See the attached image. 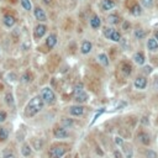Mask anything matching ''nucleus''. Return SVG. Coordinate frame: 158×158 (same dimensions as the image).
I'll use <instances>...</instances> for the list:
<instances>
[{"label":"nucleus","instance_id":"f8f14e48","mask_svg":"<svg viewBox=\"0 0 158 158\" xmlns=\"http://www.w3.org/2000/svg\"><path fill=\"white\" fill-rule=\"evenodd\" d=\"M90 26H91L93 29L100 27V19H99V16L94 15L93 17H91V20H90Z\"/></svg>","mask_w":158,"mask_h":158},{"label":"nucleus","instance_id":"f03ea898","mask_svg":"<svg viewBox=\"0 0 158 158\" xmlns=\"http://www.w3.org/2000/svg\"><path fill=\"white\" fill-rule=\"evenodd\" d=\"M41 98L43 100V103L46 104H52L55 103L56 100V96H55V93L52 91L49 88H43L42 91H41Z\"/></svg>","mask_w":158,"mask_h":158},{"label":"nucleus","instance_id":"412c9836","mask_svg":"<svg viewBox=\"0 0 158 158\" xmlns=\"http://www.w3.org/2000/svg\"><path fill=\"white\" fill-rule=\"evenodd\" d=\"M74 98H75V100H77L78 103H84V101L87 100L88 95H87V94L84 93V91H82V93H79V94L74 95Z\"/></svg>","mask_w":158,"mask_h":158},{"label":"nucleus","instance_id":"7c9ffc66","mask_svg":"<svg viewBox=\"0 0 158 158\" xmlns=\"http://www.w3.org/2000/svg\"><path fill=\"white\" fill-rule=\"evenodd\" d=\"M112 31H114V30H112V29H110V27H105V29H104V35H105V37L109 38Z\"/></svg>","mask_w":158,"mask_h":158},{"label":"nucleus","instance_id":"4be33fe9","mask_svg":"<svg viewBox=\"0 0 158 158\" xmlns=\"http://www.w3.org/2000/svg\"><path fill=\"white\" fill-rule=\"evenodd\" d=\"M138 138H140V141L143 143V144H148L150 142H151V140H150V136L147 135V134H140V136H138Z\"/></svg>","mask_w":158,"mask_h":158},{"label":"nucleus","instance_id":"79ce46f5","mask_svg":"<svg viewBox=\"0 0 158 158\" xmlns=\"http://www.w3.org/2000/svg\"><path fill=\"white\" fill-rule=\"evenodd\" d=\"M154 37H156V40H157V41H158V30L156 31V33H154Z\"/></svg>","mask_w":158,"mask_h":158},{"label":"nucleus","instance_id":"393cba45","mask_svg":"<svg viewBox=\"0 0 158 158\" xmlns=\"http://www.w3.org/2000/svg\"><path fill=\"white\" fill-rule=\"evenodd\" d=\"M108 21H109L111 25H116V24L120 22V17H118L117 15H110V16L108 17Z\"/></svg>","mask_w":158,"mask_h":158},{"label":"nucleus","instance_id":"72a5a7b5","mask_svg":"<svg viewBox=\"0 0 158 158\" xmlns=\"http://www.w3.org/2000/svg\"><path fill=\"white\" fill-rule=\"evenodd\" d=\"M143 6H146V8H151L152 6V0H141Z\"/></svg>","mask_w":158,"mask_h":158},{"label":"nucleus","instance_id":"ea45409f","mask_svg":"<svg viewBox=\"0 0 158 158\" xmlns=\"http://www.w3.org/2000/svg\"><path fill=\"white\" fill-rule=\"evenodd\" d=\"M128 26H130L128 22H125V24L122 25V27H124V30H127V29H128Z\"/></svg>","mask_w":158,"mask_h":158},{"label":"nucleus","instance_id":"39448f33","mask_svg":"<svg viewBox=\"0 0 158 158\" xmlns=\"http://www.w3.org/2000/svg\"><path fill=\"white\" fill-rule=\"evenodd\" d=\"M46 32V26L45 25H37L36 26V29H35V37L36 38H40V37H42Z\"/></svg>","mask_w":158,"mask_h":158},{"label":"nucleus","instance_id":"cd10ccee","mask_svg":"<svg viewBox=\"0 0 158 158\" xmlns=\"http://www.w3.org/2000/svg\"><path fill=\"white\" fill-rule=\"evenodd\" d=\"M122 147H125L126 157H127V158H131V157H132V151H131V147L128 146V144H124V143H122Z\"/></svg>","mask_w":158,"mask_h":158},{"label":"nucleus","instance_id":"c9c22d12","mask_svg":"<svg viewBox=\"0 0 158 158\" xmlns=\"http://www.w3.org/2000/svg\"><path fill=\"white\" fill-rule=\"evenodd\" d=\"M5 118H6V112H4V111H0V122L5 121Z\"/></svg>","mask_w":158,"mask_h":158},{"label":"nucleus","instance_id":"f257e3e1","mask_svg":"<svg viewBox=\"0 0 158 158\" xmlns=\"http://www.w3.org/2000/svg\"><path fill=\"white\" fill-rule=\"evenodd\" d=\"M43 108V100L40 96H35L30 100V103L27 104V106L25 108V116L27 117H32L35 116L37 112H40Z\"/></svg>","mask_w":158,"mask_h":158},{"label":"nucleus","instance_id":"37998d69","mask_svg":"<svg viewBox=\"0 0 158 158\" xmlns=\"http://www.w3.org/2000/svg\"><path fill=\"white\" fill-rule=\"evenodd\" d=\"M43 2H45V3H47V4H49V3H51V0H43Z\"/></svg>","mask_w":158,"mask_h":158},{"label":"nucleus","instance_id":"1a4fd4ad","mask_svg":"<svg viewBox=\"0 0 158 158\" xmlns=\"http://www.w3.org/2000/svg\"><path fill=\"white\" fill-rule=\"evenodd\" d=\"M55 136L57 138H65L68 136V132L64 130V127H61V128H56L55 130Z\"/></svg>","mask_w":158,"mask_h":158},{"label":"nucleus","instance_id":"bb28decb","mask_svg":"<svg viewBox=\"0 0 158 158\" xmlns=\"http://www.w3.org/2000/svg\"><path fill=\"white\" fill-rule=\"evenodd\" d=\"M21 5L25 10H31V3L30 0H21Z\"/></svg>","mask_w":158,"mask_h":158},{"label":"nucleus","instance_id":"6e6552de","mask_svg":"<svg viewBox=\"0 0 158 158\" xmlns=\"http://www.w3.org/2000/svg\"><path fill=\"white\" fill-rule=\"evenodd\" d=\"M114 6H115V2H114V0H103V2H101L103 10H111Z\"/></svg>","mask_w":158,"mask_h":158},{"label":"nucleus","instance_id":"4468645a","mask_svg":"<svg viewBox=\"0 0 158 158\" xmlns=\"http://www.w3.org/2000/svg\"><path fill=\"white\" fill-rule=\"evenodd\" d=\"M84 112V109L82 106H73L71 108V114L74 115V116H79V115H82Z\"/></svg>","mask_w":158,"mask_h":158},{"label":"nucleus","instance_id":"ddd939ff","mask_svg":"<svg viewBox=\"0 0 158 158\" xmlns=\"http://www.w3.org/2000/svg\"><path fill=\"white\" fill-rule=\"evenodd\" d=\"M90 49H91V43L88 42V41L83 42V45H82V47H81L82 53H83V55H87V53H89V52H90Z\"/></svg>","mask_w":158,"mask_h":158},{"label":"nucleus","instance_id":"7ed1b4c3","mask_svg":"<svg viewBox=\"0 0 158 158\" xmlns=\"http://www.w3.org/2000/svg\"><path fill=\"white\" fill-rule=\"evenodd\" d=\"M65 151H67V148H64V147H52L51 150H49V156H51V158H61L64 153H65Z\"/></svg>","mask_w":158,"mask_h":158},{"label":"nucleus","instance_id":"a19ab883","mask_svg":"<svg viewBox=\"0 0 158 158\" xmlns=\"http://www.w3.org/2000/svg\"><path fill=\"white\" fill-rule=\"evenodd\" d=\"M144 71L146 73H151V67H144Z\"/></svg>","mask_w":158,"mask_h":158},{"label":"nucleus","instance_id":"0eeeda50","mask_svg":"<svg viewBox=\"0 0 158 158\" xmlns=\"http://www.w3.org/2000/svg\"><path fill=\"white\" fill-rule=\"evenodd\" d=\"M56 43H57V37H56L55 35H49V36L47 37V40H46V45H47V47L51 49V48H53V47H55Z\"/></svg>","mask_w":158,"mask_h":158},{"label":"nucleus","instance_id":"dca6fc26","mask_svg":"<svg viewBox=\"0 0 158 158\" xmlns=\"http://www.w3.org/2000/svg\"><path fill=\"white\" fill-rule=\"evenodd\" d=\"M134 59L137 64H143L144 63V56L141 53V52H137V53H135L134 56Z\"/></svg>","mask_w":158,"mask_h":158},{"label":"nucleus","instance_id":"9b49d317","mask_svg":"<svg viewBox=\"0 0 158 158\" xmlns=\"http://www.w3.org/2000/svg\"><path fill=\"white\" fill-rule=\"evenodd\" d=\"M4 24L8 26V27H11V26L15 25V17L11 15H5L4 16Z\"/></svg>","mask_w":158,"mask_h":158},{"label":"nucleus","instance_id":"c85d7f7f","mask_svg":"<svg viewBox=\"0 0 158 158\" xmlns=\"http://www.w3.org/2000/svg\"><path fill=\"white\" fill-rule=\"evenodd\" d=\"M82 91H84V90H83V84L79 83V84H77V85L74 87V95L82 93Z\"/></svg>","mask_w":158,"mask_h":158},{"label":"nucleus","instance_id":"e433bc0d","mask_svg":"<svg viewBox=\"0 0 158 158\" xmlns=\"http://www.w3.org/2000/svg\"><path fill=\"white\" fill-rule=\"evenodd\" d=\"M114 157H115V158H124L122 154L118 152V151H115V152H114Z\"/></svg>","mask_w":158,"mask_h":158},{"label":"nucleus","instance_id":"2f4dec72","mask_svg":"<svg viewBox=\"0 0 158 158\" xmlns=\"http://www.w3.org/2000/svg\"><path fill=\"white\" fill-rule=\"evenodd\" d=\"M135 36H136V38H143V36H144V32H143V30H136L135 31Z\"/></svg>","mask_w":158,"mask_h":158},{"label":"nucleus","instance_id":"c756f323","mask_svg":"<svg viewBox=\"0 0 158 158\" xmlns=\"http://www.w3.org/2000/svg\"><path fill=\"white\" fill-rule=\"evenodd\" d=\"M5 100H6V103H8V105H14V99H12V95L9 93V94H6V96H5Z\"/></svg>","mask_w":158,"mask_h":158},{"label":"nucleus","instance_id":"5701e85b","mask_svg":"<svg viewBox=\"0 0 158 158\" xmlns=\"http://www.w3.org/2000/svg\"><path fill=\"white\" fill-rule=\"evenodd\" d=\"M121 71H122V73L125 75H128L131 73V65L128 63H122L121 64Z\"/></svg>","mask_w":158,"mask_h":158},{"label":"nucleus","instance_id":"f3484780","mask_svg":"<svg viewBox=\"0 0 158 158\" xmlns=\"http://www.w3.org/2000/svg\"><path fill=\"white\" fill-rule=\"evenodd\" d=\"M32 146L37 150V151H40L42 148V146H43V141L41 140V138H35L33 141H32Z\"/></svg>","mask_w":158,"mask_h":158},{"label":"nucleus","instance_id":"9d476101","mask_svg":"<svg viewBox=\"0 0 158 158\" xmlns=\"http://www.w3.org/2000/svg\"><path fill=\"white\" fill-rule=\"evenodd\" d=\"M147 47L150 51H157L158 49V42H157V40L156 38H150L148 40V42H147Z\"/></svg>","mask_w":158,"mask_h":158},{"label":"nucleus","instance_id":"2eb2a0df","mask_svg":"<svg viewBox=\"0 0 158 158\" xmlns=\"http://www.w3.org/2000/svg\"><path fill=\"white\" fill-rule=\"evenodd\" d=\"M141 12H142L141 6H140L138 4H136V3H135V5H134L132 8H131V14L135 15V16H138V15H141Z\"/></svg>","mask_w":158,"mask_h":158},{"label":"nucleus","instance_id":"a878e982","mask_svg":"<svg viewBox=\"0 0 158 158\" xmlns=\"http://www.w3.org/2000/svg\"><path fill=\"white\" fill-rule=\"evenodd\" d=\"M98 58H99V62H100V63H101L103 65H105V67H106V65L109 64V61H108V57H106V56H105L104 53H100Z\"/></svg>","mask_w":158,"mask_h":158},{"label":"nucleus","instance_id":"20e7f679","mask_svg":"<svg viewBox=\"0 0 158 158\" xmlns=\"http://www.w3.org/2000/svg\"><path fill=\"white\" fill-rule=\"evenodd\" d=\"M147 85V79L146 78H142V77H138L136 78V81H135V87L137 89H144Z\"/></svg>","mask_w":158,"mask_h":158},{"label":"nucleus","instance_id":"473e14b6","mask_svg":"<svg viewBox=\"0 0 158 158\" xmlns=\"http://www.w3.org/2000/svg\"><path fill=\"white\" fill-rule=\"evenodd\" d=\"M30 81H31V77H30L29 73H26V74L22 75V82H24V83H25V82H26V83H29Z\"/></svg>","mask_w":158,"mask_h":158},{"label":"nucleus","instance_id":"f704fd0d","mask_svg":"<svg viewBox=\"0 0 158 158\" xmlns=\"http://www.w3.org/2000/svg\"><path fill=\"white\" fill-rule=\"evenodd\" d=\"M4 158H15V154L10 151H6V152H4Z\"/></svg>","mask_w":158,"mask_h":158},{"label":"nucleus","instance_id":"4c0bfd02","mask_svg":"<svg viewBox=\"0 0 158 158\" xmlns=\"http://www.w3.org/2000/svg\"><path fill=\"white\" fill-rule=\"evenodd\" d=\"M147 157H148V158H156V153L152 152V151H148V152H147Z\"/></svg>","mask_w":158,"mask_h":158},{"label":"nucleus","instance_id":"a211bd4d","mask_svg":"<svg viewBox=\"0 0 158 158\" xmlns=\"http://www.w3.org/2000/svg\"><path fill=\"white\" fill-rule=\"evenodd\" d=\"M109 40H111V41H114V42H118V41L121 40V35H120V32H117V31L114 30V31L111 32Z\"/></svg>","mask_w":158,"mask_h":158},{"label":"nucleus","instance_id":"b1692460","mask_svg":"<svg viewBox=\"0 0 158 158\" xmlns=\"http://www.w3.org/2000/svg\"><path fill=\"white\" fill-rule=\"evenodd\" d=\"M21 153H22V156H25V157H29V156L31 154V148L27 146V144H24L22 148H21Z\"/></svg>","mask_w":158,"mask_h":158},{"label":"nucleus","instance_id":"423d86ee","mask_svg":"<svg viewBox=\"0 0 158 158\" xmlns=\"http://www.w3.org/2000/svg\"><path fill=\"white\" fill-rule=\"evenodd\" d=\"M35 17H36L38 21H45V20H46L45 11H43L41 8H36V9H35Z\"/></svg>","mask_w":158,"mask_h":158},{"label":"nucleus","instance_id":"aec40b11","mask_svg":"<svg viewBox=\"0 0 158 158\" xmlns=\"http://www.w3.org/2000/svg\"><path fill=\"white\" fill-rule=\"evenodd\" d=\"M61 125H62V127H64V128H67V127H71L72 125H73V120L72 118H62L61 120Z\"/></svg>","mask_w":158,"mask_h":158},{"label":"nucleus","instance_id":"6ab92c4d","mask_svg":"<svg viewBox=\"0 0 158 158\" xmlns=\"http://www.w3.org/2000/svg\"><path fill=\"white\" fill-rule=\"evenodd\" d=\"M9 137V130L5 127H0V141H4Z\"/></svg>","mask_w":158,"mask_h":158},{"label":"nucleus","instance_id":"58836bf2","mask_svg":"<svg viewBox=\"0 0 158 158\" xmlns=\"http://www.w3.org/2000/svg\"><path fill=\"white\" fill-rule=\"evenodd\" d=\"M115 141H116V143H117V144H122V143H124L122 138H120V137H116V138H115Z\"/></svg>","mask_w":158,"mask_h":158}]
</instances>
